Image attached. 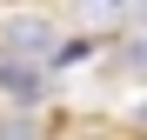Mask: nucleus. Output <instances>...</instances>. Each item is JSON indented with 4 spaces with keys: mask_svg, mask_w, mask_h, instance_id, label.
Returning <instances> with one entry per match:
<instances>
[{
    "mask_svg": "<svg viewBox=\"0 0 147 140\" xmlns=\"http://www.w3.org/2000/svg\"><path fill=\"white\" fill-rule=\"evenodd\" d=\"M67 20L74 27H87V33H134L147 27V0H67Z\"/></svg>",
    "mask_w": 147,
    "mask_h": 140,
    "instance_id": "nucleus-2",
    "label": "nucleus"
},
{
    "mask_svg": "<svg viewBox=\"0 0 147 140\" xmlns=\"http://www.w3.org/2000/svg\"><path fill=\"white\" fill-rule=\"evenodd\" d=\"M0 100L40 107V100H47V67H34V60H13V54H0Z\"/></svg>",
    "mask_w": 147,
    "mask_h": 140,
    "instance_id": "nucleus-3",
    "label": "nucleus"
},
{
    "mask_svg": "<svg viewBox=\"0 0 147 140\" xmlns=\"http://www.w3.org/2000/svg\"><path fill=\"white\" fill-rule=\"evenodd\" d=\"M134 127H147V100H140V107H134Z\"/></svg>",
    "mask_w": 147,
    "mask_h": 140,
    "instance_id": "nucleus-4",
    "label": "nucleus"
},
{
    "mask_svg": "<svg viewBox=\"0 0 147 140\" xmlns=\"http://www.w3.org/2000/svg\"><path fill=\"white\" fill-rule=\"evenodd\" d=\"M60 20L47 13V7H7L0 13V54H13V60H34V67H47L54 74L60 67Z\"/></svg>",
    "mask_w": 147,
    "mask_h": 140,
    "instance_id": "nucleus-1",
    "label": "nucleus"
}]
</instances>
